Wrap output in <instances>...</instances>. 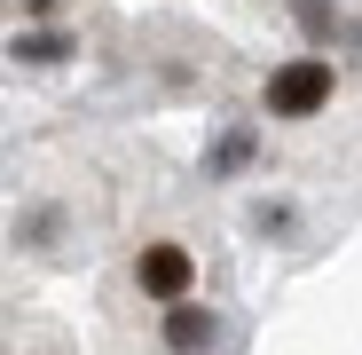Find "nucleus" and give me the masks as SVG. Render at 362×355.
Returning a JSON list of instances; mask_svg holds the SVG:
<instances>
[{
    "mask_svg": "<svg viewBox=\"0 0 362 355\" xmlns=\"http://www.w3.org/2000/svg\"><path fill=\"white\" fill-rule=\"evenodd\" d=\"M189 276H197V253H189V245H142V253H134V284L150 292L158 308L189 300Z\"/></svg>",
    "mask_w": 362,
    "mask_h": 355,
    "instance_id": "nucleus-2",
    "label": "nucleus"
},
{
    "mask_svg": "<svg viewBox=\"0 0 362 355\" xmlns=\"http://www.w3.org/2000/svg\"><path fill=\"white\" fill-rule=\"evenodd\" d=\"M158 339H165V355H213L221 347V316L205 300H173L158 316Z\"/></svg>",
    "mask_w": 362,
    "mask_h": 355,
    "instance_id": "nucleus-3",
    "label": "nucleus"
},
{
    "mask_svg": "<svg viewBox=\"0 0 362 355\" xmlns=\"http://www.w3.org/2000/svg\"><path fill=\"white\" fill-rule=\"evenodd\" d=\"M331 103V64H323V55H291V64L268 79V111L276 118H315Z\"/></svg>",
    "mask_w": 362,
    "mask_h": 355,
    "instance_id": "nucleus-1",
    "label": "nucleus"
},
{
    "mask_svg": "<svg viewBox=\"0 0 362 355\" xmlns=\"http://www.w3.org/2000/svg\"><path fill=\"white\" fill-rule=\"evenodd\" d=\"M245 158H252V127H228V135H221V150H213V174H236Z\"/></svg>",
    "mask_w": 362,
    "mask_h": 355,
    "instance_id": "nucleus-4",
    "label": "nucleus"
}]
</instances>
